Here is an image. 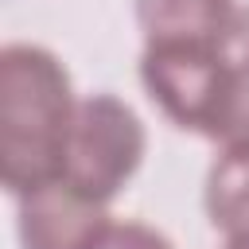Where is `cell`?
Returning <instances> with one entry per match:
<instances>
[{
    "label": "cell",
    "instance_id": "5",
    "mask_svg": "<svg viewBox=\"0 0 249 249\" xmlns=\"http://www.w3.org/2000/svg\"><path fill=\"white\" fill-rule=\"evenodd\" d=\"M136 23L148 43L226 47L241 31L237 0H136Z\"/></svg>",
    "mask_w": 249,
    "mask_h": 249
},
{
    "label": "cell",
    "instance_id": "3",
    "mask_svg": "<svg viewBox=\"0 0 249 249\" xmlns=\"http://www.w3.org/2000/svg\"><path fill=\"white\" fill-rule=\"evenodd\" d=\"M144 148L148 136L132 105H124L113 93H89L78 101L70 124L62 179L97 202H113L140 171Z\"/></svg>",
    "mask_w": 249,
    "mask_h": 249
},
{
    "label": "cell",
    "instance_id": "8",
    "mask_svg": "<svg viewBox=\"0 0 249 249\" xmlns=\"http://www.w3.org/2000/svg\"><path fill=\"white\" fill-rule=\"evenodd\" d=\"M93 249H175L156 226L144 222H109Z\"/></svg>",
    "mask_w": 249,
    "mask_h": 249
},
{
    "label": "cell",
    "instance_id": "9",
    "mask_svg": "<svg viewBox=\"0 0 249 249\" xmlns=\"http://www.w3.org/2000/svg\"><path fill=\"white\" fill-rule=\"evenodd\" d=\"M226 249H249V233H245V237H230Z\"/></svg>",
    "mask_w": 249,
    "mask_h": 249
},
{
    "label": "cell",
    "instance_id": "6",
    "mask_svg": "<svg viewBox=\"0 0 249 249\" xmlns=\"http://www.w3.org/2000/svg\"><path fill=\"white\" fill-rule=\"evenodd\" d=\"M206 218L226 237L249 233V144H226L206 171Z\"/></svg>",
    "mask_w": 249,
    "mask_h": 249
},
{
    "label": "cell",
    "instance_id": "1",
    "mask_svg": "<svg viewBox=\"0 0 249 249\" xmlns=\"http://www.w3.org/2000/svg\"><path fill=\"white\" fill-rule=\"evenodd\" d=\"M74 113V86L58 54L39 43L0 51V179L8 195L19 198L62 179Z\"/></svg>",
    "mask_w": 249,
    "mask_h": 249
},
{
    "label": "cell",
    "instance_id": "4",
    "mask_svg": "<svg viewBox=\"0 0 249 249\" xmlns=\"http://www.w3.org/2000/svg\"><path fill=\"white\" fill-rule=\"evenodd\" d=\"M16 202V230L23 249H93L109 226V202L89 198L66 179H51Z\"/></svg>",
    "mask_w": 249,
    "mask_h": 249
},
{
    "label": "cell",
    "instance_id": "7",
    "mask_svg": "<svg viewBox=\"0 0 249 249\" xmlns=\"http://www.w3.org/2000/svg\"><path fill=\"white\" fill-rule=\"evenodd\" d=\"M218 144H249V58L237 62L233 70V89H230V105H226V121L218 132Z\"/></svg>",
    "mask_w": 249,
    "mask_h": 249
},
{
    "label": "cell",
    "instance_id": "10",
    "mask_svg": "<svg viewBox=\"0 0 249 249\" xmlns=\"http://www.w3.org/2000/svg\"><path fill=\"white\" fill-rule=\"evenodd\" d=\"M237 35H241V39H245V58H249V19H245V23H241V31H237Z\"/></svg>",
    "mask_w": 249,
    "mask_h": 249
},
{
    "label": "cell",
    "instance_id": "2",
    "mask_svg": "<svg viewBox=\"0 0 249 249\" xmlns=\"http://www.w3.org/2000/svg\"><path fill=\"white\" fill-rule=\"evenodd\" d=\"M237 62L226 47L202 43H148L140 54V82L160 113L198 136L218 140Z\"/></svg>",
    "mask_w": 249,
    "mask_h": 249
}]
</instances>
